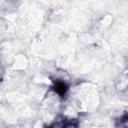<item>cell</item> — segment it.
Wrapping results in <instances>:
<instances>
[{"label":"cell","mask_w":128,"mask_h":128,"mask_svg":"<svg viewBox=\"0 0 128 128\" xmlns=\"http://www.w3.org/2000/svg\"><path fill=\"white\" fill-rule=\"evenodd\" d=\"M54 90L61 96H64L68 90V86L66 83L62 82V81H57L55 83V86H54Z\"/></svg>","instance_id":"obj_1"}]
</instances>
